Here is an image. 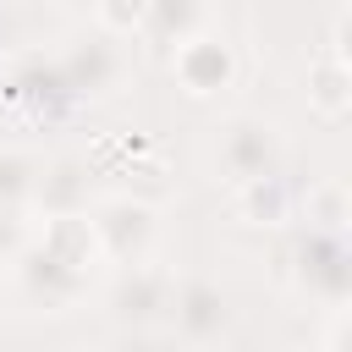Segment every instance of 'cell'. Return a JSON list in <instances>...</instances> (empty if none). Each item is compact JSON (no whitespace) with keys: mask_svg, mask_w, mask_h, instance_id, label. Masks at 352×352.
<instances>
[{"mask_svg":"<svg viewBox=\"0 0 352 352\" xmlns=\"http://www.w3.org/2000/svg\"><path fill=\"white\" fill-rule=\"evenodd\" d=\"M214 165L226 170L231 187L258 182V176H280V165H286L280 126L264 121V116H231L214 138Z\"/></svg>","mask_w":352,"mask_h":352,"instance_id":"cell-1","label":"cell"},{"mask_svg":"<svg viewBox=\"0 0 352 352\" xmlns=\"http://www.w3.org/2000/svg\"><path fill=\"white\" fill-rule=\"evenodd\" d=\"M94 220V236H99V253L104 264H143L154 253V236H160V220H154V204L148 198H132V192H110L88 209Z\"/></svg>","mask_w":352,"mask_h":352,"instance_id":"cell-2","label":"cell"},{"mask_svg":"<svg viewBox=\"0 0 352 352\" xmlns=\"http://www.w3.org/2000/svg\"><path fill=\"white\" fill-rule=\"evenodd\" d=\"M88 280H94V275L66 270L60 258H50V253H44V248H33V242H28V253L11 264V286H16V297H22L28 308H44V314L72 308V302L88 292Z\"/></svg>","mask_w":352,"mask_h":352,"instance_id":"cell-3","label":"cell"},{"mask_svg":"<svg viewBox=\"0 0 352 352\" xmlns=\"http://www.w3.org/2000/svg\"><path fill=\"white\" fill-rule=\"evenodd\" d=\"M170 72H176V82L192 94V99H214V94H226L231 82H236V50L220 38V33H192L187 44H176L170 50Z\"/></svg>","mask_w":352,"mask_h":352,"instance_id":"cell-4","label":"cell"},{"mask_svg":"<svg viewBox=\"0 0 352 352\" xmlns=\"http://www.w3.org/2000/svg\"><path fill=\"white\" fill-rule=\"evenodd\" d=\"M60 77L72 94H116L126 77V50L110 33H88L60 55Z\"/></svg>","mask_w":352,"mask_h":352,"instance_id":"cell-5","label":"cell"},{"mask_svg":"<svg viewBox=\"0 0 352 352\" xmlns=\"http://www.w3.org/2000/svg\"><path fill=\"white\" fill-rule=\"evenodd\" d=\"M297 286L324 297L330 308L346 302V280H352V258H346V242L341 236H324V231H308L297 242Z\"/></svg>","mask_w":352,"mask_h":352,"instance_id":"cell-6","label":"cell"},{"mask_svg":"<svg viewBox=\"0 0 352 352\" xmlns=\"http://www.w3.org/2000/svg\"><path fill=\"white\" fill-rule=\"evenodd\" d=\"M170 292H176V275H170L165 264L143 258V264H126V270H121V280H116V292H110V308H116L126 324H154V319L170 314Z\"/></svg>","mask_w":352,"mask_h":352,"instance_id":"cell-7","label":"cell"},{"mask_svg":"<svg viewBox=\"0 0 352 352\" xmlns=\"http://www.w3.org/2000/svg\"><path fill=\"white\" fill-rule=\"evenodd\" d=\"M170 324H176V336L182 341H220V330L231 324V308H226V292L214 286V280H198V275H187V280H176V292H170V314H165Z\"/></svg>","mask_w":352,"mask_h":352,"instance_id":"cell-8","label":"cell"},{"mask_svg":"<svg viewBox=\"0 0 352 352\" xmlns=\"http://www.w3.org/2000/svg\"><path fill=\"white\" fill-rule=\"evenodd\" d=\"M33 248H44L50 258H60L66 270H77V275H94L99 264H104V253H99V236H94V220L88 214H50L38 231H33Z\"/></svg>","mask_w":352,"mask_h":352,"instance_id":"cell-9","label":"cell"},{"mask_svg":"<svg viewBox=\"0 0 352 352\" xmlns=\"http://www.w3.org/2000/svg\"><path fill=\"white\" fill-rule=\"evenodd\" d=\"M28 209H44V220H50V214H88L82 165H72V160L38 165V187H33V204H28Z\"/></svg>","mask_w":352,"mask_h":352,"instance_id":"cell-10","label":"cell"},{"mask_svg":"<svg viewBox=\"0 0 352 352\" xmlns=\"http://www.w3.org/2000/svg\"><path fill=\"white\" fill-rule=\"evenodd\" d=\"M204 16H209V0H154L148 6V22H143V38L176 50L192 33H204Z\"/></svg>","mask_w":352,"mask_h":352,"instance_id":"cell-11","label":"cell"},{"mask_svg":"<svg viewBox=\"0 0 352 352\" xmlns=\"http://www.w3.org/2000/svg\"><path fill=\"white\" fill-rule=\"evenodd\" d=\"M308 104L324 116V121H341L352 110V72L341 55H319L308 66Z\"/></svg>","mask_w":352,"mask_h":352,"instance_id":"cell-12","label":"cell"},{"mask_svg":"<svg viewBox=\"0 0 352 352\" xmlns=\"http://www.w3.org/2000/svg\"><path fill=\"white\" fill-rule=\"evenodd\" d=\"M236 214L253 220V226H275V220H286V182H280V176L242 182V187H236Z\"/></svg>","mask_w":352,"mask_h":352,"instance_id":"cell-13","label":"cell"},{"mask_svg":"<svg viewBox=\"0 0 352 352\" xmlns=\"http://www.w3.org/2000/svg\"><path fill=\"white\" fill-rule=\"evenodd\" d=\"M33 187H38V160L6 148L0 154V209H28L33 204Z\"/></svg>","mask_w":352,"mask_h":352,"instance_id":"cell-14","label":"cell"},{"mask_svg":"<svg viewBox=\"0 0 352 352\" xmlns=\"http://www.w3.org/2000/svg\"><path fill=\"white\" fill-rule=\"evenodd\" d=\"M308 231H324V236L346 231V187L341 182H319L308 192Z\"/></svg>","mask_w":352,"mask_h":352,"instance_id":"cell-15","label":"cell"},{"mask_svg":"<svg viewBox=\"0 0 352 352\" xmlns=\"http://www.w3.org/2000/svg\"><path fill=\"white\" fill-rule=\"evenodd\" d=\"M148 6H154V0H94V22H99V33L126 38V33H143Z\"/></svg>","mask_w":352,"mask_h":352,"instance_id":"cell-16","label":"cell"},{"mask_svg":"<svg viewBox=\"0 0 352 352\" xmlns=\"http://www.w3.org/2000/svg\"><path fill=\"white\" fill-rule=\"evenodd\" d=\"M28 242H33V220H28V209H0V264H6V270L28 253Z\"/></svg>","mask_w":352,"mask_h":352,"instance_id":"cell-17","label":"cell"},{"mask_svg":"<svg viewBox=\"0 0 352 352\" xmlns=\"http://www.w3.org/2000/svg\"><path fill=\"white\" fill-rule=\"evenodd\" d=\"M346 308H336V319H330V330H324V352H346Z\"/></svg>","mask_w":352,"mask_h":352,"instance_id":"cell-18","label":"cell"},{"mask_svg":"<svg viewBox=\"0 0 352 352\" xmlns=\"http://www.w3.org/2000/svg\"><path fill=\"white\" fill-rule=\"evenodd\" d=\"M55 6H60L66 16H88V11H94V0H55Z\"/></svg>","mask_w":352,"mask_h":352,"instance_id":"cell-19","label":"cell"}]
</instances>
